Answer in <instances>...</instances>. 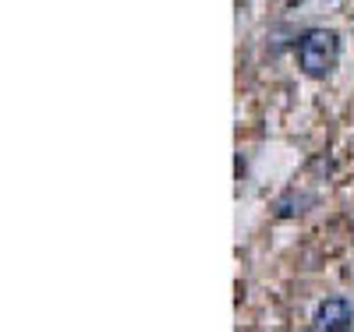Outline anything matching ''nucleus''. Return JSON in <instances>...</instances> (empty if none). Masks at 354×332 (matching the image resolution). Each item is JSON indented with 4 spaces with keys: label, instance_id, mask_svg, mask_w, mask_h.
Instances as JSON below:
<instances>
[{
    "label": "nucleus",
    "instance_id": "2",
    "mask_svg": "<svg viewBox=\"0 0 354 332\" xmlns=\"http://www.w3.org/2000/svg\"><path fill=\"white\" fill-rule=\"evenodd\" d=\"M351 325H354V304L347 297L322 300V304L315 308V315H312V329H319V332H344Z\"/></svg>",
    "mask_w": 354,
    "mask_h": 332
},
{
    "label": "nucleus",
    "instance_id": "3",
    "mask_svg": "<svg viewBox=\"0 0 354 332\" xmlns=\"http://www.w3.org/2000/svg\"><path fill=\"white\" fill-rule=\"evenodd\" d=\"M315 202V195H301V191H287L280 202H277V216H301L305 208Z\"/></svg>",
    "mask_w": 354,
    "mask_h": 332
},
{
    "label": "nucleus",
    "instance_id": "1",
    "mask_svg": "<svg viewBox=\"0 0 354 332\" xmlns=\"http://www.w3.org/2000/svg\"><path fill=\"white\" fill-rule=\"evenodd\" d=\"M337 57H340V36L330 28H312L298 43V68L308 78H326L337 68Z\"/></svg>",
    "mask_w": 354,
    "mask_h": 332
}]
</instances>
